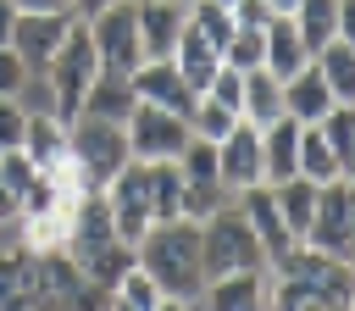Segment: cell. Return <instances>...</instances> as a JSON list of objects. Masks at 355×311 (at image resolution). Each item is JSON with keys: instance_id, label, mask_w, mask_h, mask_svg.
<instances>
[{"instance_id": "cell-41", "label": "cell", "mask_w": 355, "mask_h": 311, "mask_svg": "<svg viewBox=\"0 0 355 311\" xmlns=\"http://www.w3.org/2000/svg\"><path fill=\"white\" fill-rule=\"evenodd\" d=\"M11 28H17V6L0 0V44H11Z\"/></svg>"}, {"instance_id": "cell-29", "label": "cell", "mask_w": 355, "mask_h": 311, "mask_svg": "<svg viewBox=\"0 0 355 311\" xmlns=\"http://www.w3.org/2000/svg\"><path fill=\"white\" fill-rule=\"evenodd\" d=\"M28 228V250H67V228H72V200H61V205H50V211H39V217H22Z\"/></svg>"}, {"instance_id": "cell-8", "label": "cell", "mask_w": 355, "mask_h": 311, "mask_svg": "<svg viewBox=\"0 0 355 311\" xmlns=\"http://www.w3.org/2000/svg\"><path fill=\"white\" fill-rule=\"evenodd\" d=\"M105 205H111L116 239L139 244V239H144V228L155 222V217H150V167H144L139 156H128V167L105 183Z\"/></svg>"}, {"instance_id": "cell-35", "label": "cell", "mask_w": 355, "mask_h": 311, "mask_svg": "<svg viewBox=\"0 0 355 311\" xmlns=\"http://www.w3.org/2000/svg\"><path fill=\"white\" fill-rule=\"evenodd\" d=\"M28 67H22V56L11 50V44H0V100H17L22 89H28Z\"/></svg>"}, {"instance_id": "cell-34", "label": "cell", "mask_w": 355, "mask_h": 311, "mask_svg": "<svg viewBox=\"0 0 355 311\" xmlns=\"http://www.w3.org/2000/svg\"><path fill=\"white\" fill-rule=\"evenodd\" d=\"M227 183L222 178H200V183H183V217H194V222H205L211 211H222L227 205Z\"/></svg>"}, {"instance_id": "cell-14", "label": "cell", "mask_w": 355, "mask_h": 311, "mask_svg": "<svg viewBox=\"0 0 355 311\" xmlns=\"http://www.w3.org/2000/svg\"><path fill=\"white\" fill-rule=\"evenodd\" d=\"M216 167H222V183L239 194L250 183H261V128H250L244 117L233 122V133L216 144Z\"/></svg>"}, {"instance_id": "cell-48", "label": "cell", "mask_w": 355, "mask_h": 311, "mask_svg": "<svg viewBox=\"0 0 355 311\" xmlns=\"http://www.w3.org/2000/svg\"><path fill=\"white\" fill-rule=\"evenodd\" d=\"M17 311H28V305H17Z\"/></svg>"}, {"instance_id": "cell-49", "label": "cell", "mask_w": 355, "mask_h": 311, "mask_svg": "<svg viewBox=\"0 0 355 311\" xmlns=\"http://www.w3.org/2000/svg\"><path fill=\"white\" fill-rule=\"evenodd\" d=\"M111 311H116V305H111Z\"/></svg>"}, {"instance_id": "cell-2", "label": "cell", "mask_w": 355, "mask_h": 311, "mask_svg": "<svg viewBox=\"0 0 355 311\" xmlns=\"http://www.w3.org/2000/svg\"><path fill=\"white\" fill-rule=\"evenodd\" d=\"M139 267L155 278V289L166 300H194L205 289V261H200V222L194 217H166L150 222L144 239L133 244Z\"/></svg>"}, {"instance_id": "cell-9", "label": "cell", "mask_w": 355, "mask_h": 311, "mask_svg": "<svg viewBox=\"0 0 355 311\" xmlns=\"http://www.w3.org/2000/svg\"><path fill=\"white\" fill-rule=\"evenodd\" d=\"M349 217H355V189H349L344 178L322 183V189H316L311 228H305V239H300V244H316V250H327V255H338V261H344V250H349Z\"/></svg>"}, {"instance_id": "cell-21", "label": "cell", "mask_w": 355, "mask_h": 311, "mask_svg": "<svg viewBox=\"0 0 355 311\" xmlns=\"http://www.w3.org/2000/svg\"><path fill=\"white\" fill-rule=\"evenodd\" d=\"M239 117H244L250 128H266V122L288 117V111H283V78H272L266 67L244 72V100H239Z\"/></svg>"}, {"instance_id": "cell-18", "label": "cell", "mask_w": 355, "mask_h": 311, "mask_svg": "<svg viewBox=\"0 0 355 311\" xmlns=\"http://www.w3.org/2000/svg\"><path fill=\"white\" fill-rule=\"evenodd\" d=\"M172 67L183 72V83H189L194 94H205V89H211V78H216V67H222V50H216L205 33H194V28L183 22L178 44H172Z\"/></svg>"}, {"instance_id": "cell-19", "label": "cell", "mask_w": 355, "mask_h": 311, "mask_svg": "<svg viewBox=\"0 0 355 311\" xmlns=\"http://www.w3.org/2000/svg\"><path fill=\"white\" fill-rule=\"evenodd\" d=\"M72 150V139H67V122L44 106V111H28V133H22V156L39 167V172H50L61 156Z\"/></svg>"}, {"instance_id": "cell-22", "label": "cell", "mask_w": 355, "mask_h": 311, "mask_svg": "<svg viewBox=\"0 0 355 311\" xmlns=\"http://www.w3.org/2000/svg\"><path fill=\"white\" fill-rule=\"evenodd\" d=\"M305 61H311V50H305V39L294 33V22H288V17H272V22H266V61H261V67H266L272 78H288V72H300Z\"/></svg>"}, {"instance_id": "cell-6", "label": "cell", "mask_w": 355, "mask_h": 311, "mask_svg": "<svg viewBox=\"0 0 355 311\" xmlns=\"http://www.w3.org/2000/svg\"><path fill=\"white\" fill-rule=\"evenodd\" d=\"M89 39H94V56H100V72H133L144 61V44H139V0H111L89 22Z\"/></svg>"}, {"instance_id": "cell-27", "label": "cell", "mask_w": 355, "mask_h": 311, "mask_svg": "<svg viewBox=\"0 0 355 311\" xmlns=\"http://www.w3.org/2000/svg\"><path fill=\"white\" fill-rule=\"evenodd\" d=\"M150 167V217L166 222V217H183V172L178 161H144Z\"/></svg>"}, {"instance_id": "cell-12", "label": "cell", "mask_w": 355, "mask_h": 311, "mask_svg": "<svg viewBox=\"0 0 355 311\" xmlns=\"http://www.w3.org/2000/svg\"><path fill=\"white\" fill-rule=\"evenodd\" d=\"M239 211H244V222L255 228V239H261L266 261H277L288 244H300V239L288 233L283 211H277V194H272V183H250V189H239Z\"/></svg>"}, {"instance_id": "cell-43", "label": "cell", "mask_w": 355, "mask_h": 311, "mask_svg": "<svg viewBox=\"0 0 355 311\" xmlns=\"http://www.w3.org/2000/svg\"><path fill=\"white\" fill-rule=\"evenodd\" d=\"M11 217H17V194H11L6 178H0V222H11Z\"/></svg>"}, {"instance_id": "cell-44", "label": "cell", "mask_w": 355, "mask_h": 311, "mask_svg": "<svg viewBox=\"0 0 355 311\" xmlns=\"http://www.w3.org/2000/svg\"><path fill=\"white\" fill-rule=\"evenodd\" d=\"M266 6H272V17H294V6H300V0H266Z\"/></svg>"}, {"instance_id": "cell-5", "label": "cell", "mask_w": 355, "mask_h": 311, "mask_svg": "<svg viewBox=\"0 0 355 311\" xmlns=\"http://www.w3.org/2000/svg\"><path fill=\"white\" fill-rule=\"evenodd\" d=\"M67 139H72V161L83 167V178H89V189H105L122 167H128V128L122 122H105V117H89V111H78L72 122H67Z\"/></svg>"}, {"instance_id": "cell-36", "label": "cell", "mask_w": 355, "mask_h": 311, "mask_svg": "<svg viewBox=\"0 0 355 311\" xmlns=\"http://www.w3.org/2000/svg\"><path fill=\"white\" fill-rule=\"evenodd\" d=\"M205 94H211V100H222V106H233V111H239V100H244V72H239V67H227V61H222V67H216V78H211V89H205Z\"/></svg>"}, {"instance_id": "cell-32", "label": "cell", "mask_w": 355, "mask_h": 311, "mask_svg": "<svg viewBox=\"0 0 355 311\" xmlns=\"http://www.w3.org/2000/svg\"><path fill=\"white\" fill-rule=\"evenodd\" d=\"M222 61L239 72H255L266 61V28H233V39L222 44Z\"/></svg>"}, {"instance_id": "cell-13", "label": "cell", "mask_w": 355, "mask_h": 311, "mask_svg": "<svg viewBox=\"0 0 355 311\" xmlns=\"http://www.w3.org/2000/svg\"><path fill=\"white\" fill-rule=\"evenodd\" d=\"M266 289H272V272L266 267H250V272H222V278H205V311H266Z\"/></svg>"}, {"instance_id": "cell-16", "label": "cell", "mask_w": 355, "mask_h": 311, "mask_svg": "<svg viewBox=\"0 0 355 311\" xmlns=\"http://www.w3.org/2000/svg\"><path fill=\"white\" fill-rule=\"evenodd\" d=\"M333 106H338V100H333V89H327V78H322L316 61H305L300 72L283 78V111H288L294 122H322Z\"/></svg>"}, {"instance_id": "cell-26", "label": "cell", "mask_w": 355, "mask_h": 311, "mask_svg": "<svg viewBox=\"0 0 355 311\" xmlns=\"http://www.w3.org/2000/svg\"><path fill=\"white\" fill-rule=\"evenodd\" d=\"M300 178H311V183L338 178V156H333V144H327V133L316 122H300Z\"/></svg>"}, {"instance_id": "cell-28", "label": "cell", "mask_w": 355, "mask_h": 311, "mask_svg": "<svg viewBox=\"0 0 355 311\" xmlns=\"http://www.w3.org/2000/svg\"><path fill=\"white\" fill-rule=\"evenodd\" d=\"M28 278H33V250H0V311L28 305Z\"/></svg>"}, {"instance_id": "cell-31", "label": "cell", "mask_w": 355, "mask_h": 311, "mask_svg": "<svg viewBox=\"0 0 355 311\" xmlns=\"http://www.w3.org/2000/svg\"><path fill=\"white\" fill-rule=\"evenodd\" d=\"M189 28H194V33H205V39L222 50V44L233 39V28H239V22H233V6H222V0H194V6H189Z\"/></svg>"}, {"instance_id": "cell-46", "label": "cell", "mask_w": 355, "mask_h": 311, "mask_svg": "<svg viewBox=\"0 0 355 311\" xmlns=\"http://www.w3.org/2000/svg\"><path fill=\"white\" fill-rule=\"evenodd\" d=\"M349 311H355V294H349Z\"/></svg>"}, {"instance_id": "cell-17", "label": "cell", "mask_w": 355, "mask_h": 311, "mask_svg": "<svg viewBox=\"0 0 355 311\" xmlns=\"http://www.w3.org/2000/svg\"><path fill=\"white\" fill-rule=\"evenodd\" d=\"M300 172V122L277 117L261 128V183H283Z\"/></svg>"}, {"instance_id": "cell-25", "label": "cell", "mask_w": 355, "mask_h": 311, "mask_svg": "<svg viewBox=\"0 0 355 311\" xmlns=\"http://www.w3.org/2000/svg\"><path fill=\"white\" fill-rule=\"evenodd\" d=\"M288 22H294V33L305 39V50L316 56V50H322V44L338 33V0H300Z\"/></svg>"}, {"instance_id": "cell-1", "label": "cell", "mask_w": 355, "mask_h": 311, "mask_svg": "<svg viewBox=\"0 0 355 311\" xmlns=\"http://www.w3.org/2000/svg\"><path fill=\"white\" fill-rule=\"evenodd\" d=\"M266 272H272L266 311H349L355 267L316 244H288L277 261H266Z\"/></svg>"}, {"instance_id": "cell-11", "label": "cell", "mask_w": 355, "mask_h": 311, "mask_svg": "<svg viewBox=\"0 0 355 311\" xmlns=\"http://www.w3.org/2000/svg\"><path fill=\"white\" fill-rule=\"evenodd\" d=\"M128 78H133V94H139V100L166 106V111H178V117H194V106H200V94L183 83V72L172 67V56H161V61H139Z\"/></svg>"}, {"instance_id": "cell-20", "label": "cell", "mask_w": 355, "mask_h": 311, "mask_svg": "<svg viewBox=\"0 0 355 311\" xmlns=\"http://www.w3.org/2000/svg\"><path fill=\"white\" fill-rule=\"evenodd\" d=\"M133 106H139V94H133V78L128 72H94V83L83 94V111L89 117H105V122H122L128 128Z\"/></svg>"}, {"instance_id": "cell-37", "label": "cell", "mask_w": 355, "mask_h": 311, "mask_svg": "<svg viewBox=\"0 0 355 311\" xmlns=\"http://www.w3.org/2000/svg\"><path fill=\"white\" fill-rule=\"evenodd\" d=\"M22 133H28V111L17 100H0V150H22Z\"/></svg>"}, {"instance_id": "cell-23", "label": "cell", "mask_w": 355, "mask_h": 311, "mask_svg": "<svg viewBox=\"0 0 355 311\" xmlns=\"http://www.w3.org/2000/svg\"><path fill=\"white\" fill-rule=\"evenodd\" d=\"M311 61L322 67V78H327L333 100H338V106H355V44H344V39H327V44H322Z\"/></svg>"}, {"instance_id": "cell-40", "label": "cell", "mask_w": 355, "mask_h": 311, "mask_svg": "<svg viewBox=\"0 0 355 311\" xmlns=\"http://www.w3.org/2000/svg\"><path fill=\"white\" fill-rule=\"evenodd\" d=\"M105 6H111V0H67V11H72L78 22H94V17L105 11Z\"/></svg>"}, {"instance_id": "cell-30", "label": "cell", "mask_w": 355, "mask_h": 311, "mask_svg": "<svg viewBox=\"0 0 355 311\" xmlns=\"http://www.w3.org/2000/svg\"><path fill=\"white\" fill-rule=\"evenodd\" d=\"M111 300H116V311H155L166 294L155 289V278L144 272V267H128L122 278H116V289H111Z\"/></svg>"}, {"instance_id": "cell-42", "label": "cell", "mask_w": 355, "mask_h": 311, "mask_svg": "<svg viewBox=\"0 0 355 311\" xmlns=\"http://www.w3.org/2000/svg\"><path fill=\"white\" fill-rule=\"evenodd\" d=\"M17 11H67V0H11Z\"/></svg>"}, {"instance_id": "cell-10", "label": "cell", "mask_w": 355, "mask_h": 311, "mask_svg": "<svg viewBox=\"0 0 355 311\" xmlns=\"http://www.w3.org/2000/svg\"><path fill=\"white\" fill-rule=\"evenodd\" d=\"M67 28H72V11H17L11 50L22 56V67H28V72H44V67H50V56L61 50Z\"/></svg>"}, {"instance_id": "cell-7", "label": "cell", "mask_w": 355, "mask_h": 311, "mask_svg": "<svg viewBox=\"0 0 355 311\" xmlns=\"http://www.w3.org/2000/svg\"><path fill=\"white\" fill-rule=\"evenodd\" d=\"M189 133H194L189 117H178L166 106H150V100H139L133 117H128V150L139 161H178V150L189 144Z\"/></svg>"}, {"instance_id": "cell-47", "label": "cell", "mask_w": 355, "mask_h": 311, "mask_svg": "<svg viewBox=\"0 0 355 311\" xmlns=\"http://www.w3.org/2000/svg\"><path fill=\"white\" fill-rule=\"evenodd\" d=\"M222 6H233V0H222Z\"/></svg>"}, {"instance_id": "cell-15", "label": "cell", "mask_w": 355, "mask_h": 311, "mask_svg": "<svg viewBox=\"0 0 355 311\" xmlns=\"http://www.w3.org/2000/svg\"><path fill=\"white\" fill-rule=\"evenodd\" d=\"M183 22H189V6L183 0H139V44H144V61L172 56Z\"/></svg>"}, {"instance_id": "cell-3", "label": "cell", "mask_w": 355, "mask_h": 311, "mask_svg": "<svg viewBox=\"0 0 355 311\" xmlns=\"http://www.w3.org/2000/svg\"><path fill=\"white\" fill-rule=\"evenodd\" d=\"M94 72H100V56H94L89 22H78V17H72V28H67L61 50H55V56H50V67L39 72V78H44V89H50V111H55L61 122H72V117L83 111V94H89V83H94Z\"/></svg>"}, {"instance_id": "cell-24", "label": "cell", "mask_w": 355, "mask_h": 311, "mask_svg": "<svg viewBox=\"0 0 355 311\" xmlns=\"http://www.w3.org/2000/svg\"><path fill=\"white\" fill-rule=\"evenodd\" d=\"M316 189L322 183H311V178H283V183H272V194H277V211H283V222H288V233L294 239H305V228H311V211H316Z\"/></svg>"}, {"instance_id": "cell-4", "label": "cell", "mask_w": 355, "mask_h": 311, "mask_svg": "<svg viewBox=\"0 0 355 311\" xmlns=\"http://www.w3.org/2000/svg\"><path fill=\"white\" fill-rule=\"evenodd\" d=\"M200 261H205V278L266 267V250H261V239H255V228L244 222L239 205H222L200 222Z\"/></svg>"}, {"instance_id": "cell-38", "label": "cell", "mask_w": 355, "mask_h": 311, "mask_svg": "<svg viewBox=\"0 0 355 311\" xmlns=\"http://www.w3.org/2000/svg\"><path fill=\"white\" fill-rule=\"evenodd\" d=\"M233 22L239 28H266L272 22V6L266 0H233Z\"/></svg>"}, {"instance_id": "cell-45", "label": "cell", "mask_w": 355, "mask_h": 311, "mask_svg": "<svg viewBox=\"0 0 355 311\" xmlns=\"http://www.w3.org/2000/svg\"><path fill=\"white\" fill-rule=\"evenodd\" d=\"M344 261L355 267V217H349V250H344Z\"/></svg>"}, {"instance_id": "cell-33", "label": "cell", "mask_w": 355, "mask_h": 311, "mask_svg": "<svg viewBox=\"0 0 355 311\" xmlns=\"http://www.w3.org/2000/svg\"><path fill=\"white\" fill-rule=\"evenodd\" d=\"M233 122H239V111L222 106V100H211V94H200V106H194V117H189V128H194L200 139H211V144H222V139L233 133Z\"/></svg>"}, {"instance_id": "cell-39", "label": "cell", "mask_w": 355, "mask_h": 311, "mask_svg": "<svg viewBox=\"0 0 355 311\" xmlns=\"http://www.w3.org/2000/svg\"><path fill=\"white\" fill-rule=\"evenodd\" d=\"M333 39L355 44V0H338V33H333Z\"/></svg>"}]
</instances>
